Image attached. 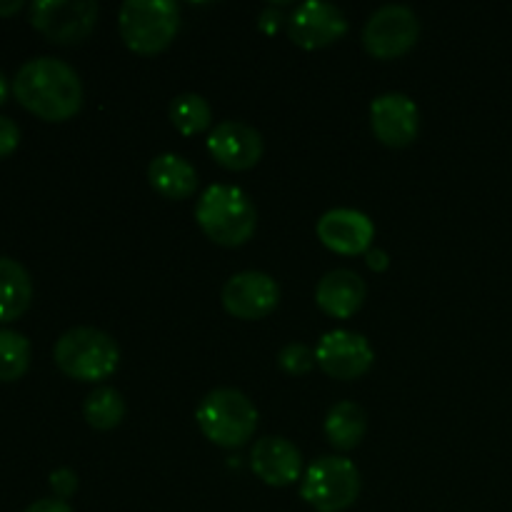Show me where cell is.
<instances>
[{"mask_svg":"<svg viewBox=\"0 0 512 512\" xmlns=\"http://www.w3.org/2000/svg\"><path fill=\"white\" fill-rule=\"evenodd\" d=\"M55 365L68 378L98 383L110 378L120 365V348L108 333L98 328H73L55 343Z\"/></svg>","mask_w":512,"mask_h":512,"instance_id":"3957f363","label":"cell"},{"mask_svg":"<svg viewBox=\"0 0 512 512\" xmlns=\"http://www.w3.org/2000/svg\"><path fill=\"white\" fill-rule=\"evenodd\" d=\"M20 143V128L10 118L0 115V160L8 158Z\"/></svg>","mask_w":512,"mask_h":512,"instance_id":"d4e9b609","label":"cell"},{"mask_svg":"<svg viewBox=\"0 0 512 512\" xmlns=\"http://www.w3.org/2000/svg\"><path fill=\"white\" fill-rule=\"evenodd\" d=\"M83 415L90 428L95 430H113L123 423L125 418V400L115 388L93 390L83 403Z\"/></svg>","mask_w":512,"mask_h":512,"instance_id":"ffe728a7","label":"cell"},{"mask_svg":"<svg viewBox=\"0 0 512 512\" xmlns=\"http://www.w3.org/2000/svg\"><path fill=\"white\" fill-rule=\"evenodd\" d=\"M368 265L373 270H385L388 268V255L383 250H373V253H368Z\"/></svg>","mask_w":512,"mask_h":512,"instance_id":"4316f807","label":"cell"},{"mask_svg":"<svg viewBox=\"0 0 512 512\" xmlns=\"http://www.w3.org/2000/svg\"><path fill=\"white\" fill-rule=\"evenodd\" d=\"M420 23L405 5H383L370 15L363 30V45L373 58L393 60L418 43Z\"/></svg>","mask_w":512,"mask_h":512,"instance_id":"ba28073f","label":"cell"},{"mask_svg":"<svg viewBox=\"0 0 512 512\" xmlns=\"http://www.w3.org/2000/svg\"><path fill=\"white\" fill-rule=\"evenodd\" d=\"M195 420L210 443L220 448H240L258 428V410L240 390L218 388L205 395Z\"/></svg>","mask_w":512,"mask_h":512,"instance_id":"277c9868","label":"cell"},{"mask_svg":"<svg viewBox=\"0 0 512 512\" xmlns=\"http://www.w3.org/2000/svg\"><path fill=\"white\" fill-rule=\"evenodd\" d=\"M280 303V288L270 275L245 270L233 275L223 288V308L233 318L260 320L273 313Z\"/></svg>","mask_w":512,"mask_h":512,"instance_id":"8fae6325","label":"cell"},{"mask_svg":"<svg viewBox=\"0 0 512 512\" xmlns=\"http://www.w3.org/2000/svg\"><path fill=\"white\" fill-rule=\"evenodd\" d=\"M13 95L25 110L48 123L73 118L83 105V83L68 63L58 58H33L13 78Z\"/></svg>","mask_w":512,"mask_h":512,"instance_id":"6da1fadb","label":"cell"},{"mask_svg":"<svg viewBox=\"0 0 512 512\" xmlns=\"http://www.w3.org/2000/svg\"><path fill=\"white\" fill-rule=\"evenodd\" d=\"M50 488L58 495V500H68L78 490V475L70 468H58L50 473Z\"/></svg>","mask_w":512,"mask_h":512,"instance_id":"cb8c5ba5","label":"cell"},{"mask_svg":"<svg viewBox=\"0 0 512 512\" xmlns=\"http://www.w3.org/2000/svg\"><path fill=\"white\" fill-rule=\"evenodd\" d=\"M30 368V343L25 335L0 328V383L20 380Z\"/></svg>","mask_w":512,"mask_h":512,"instance_id":"7402d4cb","label":"cell"},{"mask_svg":"<svg viewBox=\"0 0 512 512\" xmlns=\"http://www.w3.org/2000/svg\"><path fill=\"white\" fill-rule=\"evenodd\" d=\"M365 300V283L353 270H333L325 275L315 290V303L325 315L338 320L353 318Z\"/></svg>","mask_w":512,"mask_h":512,"instance_id":"2e32d148","label":"cell"},{"mask_svg":"<svg viewBox=\"0 0 512 512\" xmlns=\"http://www.w3.org/2000/svg\"><path fill=\"white\" fill-rule=\"evenodd\" d=\"M8 100V78L3 75V70H0V105Z\"/></svg>","mask_w":512,"mask_h":512,"instance_id":"f1b7e54d","label":"cell"},{"mask_svg":"<svg viewBox=\"0 0 512 512\" xmlns=\"http://www.w3.org/2000/svg\"><path fill=\"white\" fill-rule=\"evenodd\" d=\"M360 473L353 460L325 455L305 470L300 498L318 512H343L358 500Z\"/></svg>","mask_w":512,"mask_h":512,"instance_id":"8992f818","label":"cell"},{"mask_svg":"<svg viewBox=\"0 0 512 512\" xmlns=\"http://www.w3.org/2000/svg\"><path fill=\"white\" fill-rule=\"evenodd\" d=\"M278 365L288 375H305L313 370L315 365V353L303 343H290L285 345L278 353Z\"/></svg>","mask_w":512,"mask_h":512,"instance_id":"603a6c76","label":"cell"},{"mask_svg":"<svg viewBox=\"0 0 512 512\" xmlns=\"http://www.w3.org/2000/svg\"><path fill=\"white\" fill-rule=\"evenodd\" d=\"M25 512H73L65 500H58V498H45V500H35L33 505H28Z\"/></svg>","mask_w":512,"mask_h":512,"instance_id":"484cf974","label":"cell"},{"mask_svg":"<svg viewBox=\"0 0 512 512\" xmlns=\"http://www.w3.org/2000/svg\"><path fill=\"white\" fill-rule=\"evenodd\" d=\"M208 150L225 170H250L263 158V138L240 120H225L210 133Z\"/></svg>","mask_w":512,"mask_h":512,"instance_id":"4fadbf2b","label":"cell"},{"mask_svg":"<svg viewBox=\"0 0 512 512\" xmlns=\"http://www.w3.org/2000/svg\"><path fill=\"white\" fill-rule=\"evenodd\" d=\"M318 238L328 250L340 255H360L373 245V220L360 210L335 208L318 220Z\"/></svg>","mask_w":512,"mask_h":512,"instance_id":"5bb4252c","label":"cell"},{"mask_svg":"<svg viewBox=\"0 0 512 512\" xmlns=\"http://www.w3.org/2000/svg\"><path fill=\"white\" fill-rule=\"evenodd\" d=\"M348 33V20L338 5L310 0L298 5L288 18V35L295 45L305 50L328 48Z\"/></svg>","mask_w":512,"mask_h":512,"instance_id":"30bf717a","label":"cell"},{"mask_svg":"<svg viewBox=\"0 0 512 512\" xmlns=\"http://www.w3.org/2000/svg\"><path fill=\"white\" fill-rule=\"evenodd\" d=\"M370 125L375 138L388 148H405L418 138V105L405 93H385L370 103Z\"/></svg>","mask_w":512,"mask_h":512,"instance_id":"7c38bea8","label":"cell"},{"mask_svg":"<svg viewBox=\"0 0 512 512\" xmlns=\"http://www.w3.org/2000/svg\"><path fill=\"white\" fill-rule=\"evenodd\" d=\"M195 220L213 243L238 248L253 238L258 213L245 190L235 185H210L200 195Z\"/></svg>","mask_w":512,"mask_h":512,"instance_id":"7a4b0ae2","label":"cell"},{"mask_svg":"<svg viewBox=\"0 0 512 512\" xmlns=\"http://www.w3.org/2000/svg\"><path fill=\"white\" fill-rule=\"evenodd\" d=\"M120 38L133 53L155 55L168 48L180 28V8L173 0H128L120 8Z\"/></svg>","mask_w":512,"mask_h":512,"instance_id":"5b68a950","label":"cell"},{"mask_svg":"<svg viewBox=\"0 0 512 512\" xmlns=\"http://www.w3.org/2000/svg\"><path fill=\"white\" fill-rule=\"evenodd\" d=\"M23 8V0H0V15H15L18 10Z\"/></svg>","mask_w":512,"mask_h":512,"instance_id":"83f0119b","label":"cell"},{"mask_svg":"<svg viewBox=\"0 0 512 512\" xmlns=\"http://www.w3.org/2000/svg\"><path fill=\"white\" fill-rule=\"evenodd\" d=\"M250 468L265 485L288 488L300 478L303 455L290 440L268 435V438H260L250 450Z\"/></svg>","mask_w":512,"mask_h":512,"instance_id":"9a60e30c","label":"cell"},{"mask_svg":"<svg viewBox=\"0 0 512 512\" xmlns=\"http://www.w3.org/2000/svg\"><path fill=\"white\" fill-rule=\"evenodd\" d=\"M100 8L93 0H35L30 5V25L50 43H83L98 23Z\"/></svg>","mask_w":512,"mask_h":512,"instance_id":"52a82bcc","label":"cell"},{"mask_svg":"<svg viewBox=\"0 0 512 512\" xmlns=\"http://www.w3.org/2000/svg\"><path fill=\"white\" fill-rule=\"evenodd\" d=\"M33 300L30 275L18 260L0 255V323L18 320Z\"/></svg>","mask_w":512,"mask_h":512,"instance_id":"ac0fdd59","label":"cell"},{"mask_svg":"<svg viewBox=\"0 0 512 512\" xmlns=\"http://www.w3.org/2000/svg\"><path fill=\"white\" fill-rule=\"evenodd\" d=\"M375 355L365 335L350 330H330L320 338L315 363L335 380H358L373 365Z\"/></svg>","mask_w":512,"mask_h":512,"instance_id":"9c48e42d","label":"cell"},{"mask_svg":"<svg viewBox=\"0 0 512 512\" xmlns=\"http://www.w3.org/2000/svg\"><path fill=\"white\" fill-rule=\"evenodd\" d=\"M148 180L163 198L185 200L198 188V170L180 155L165 153L153 158L148 168Z\"/></svg>","mask_w":512,"mask_h":512,"instance_id":"e0dca14e","label":"cell"},{"mask_svg":"<svg viewBox=\"0 0 512 512\" xmlns=\"http://www.w3.org/2000/svg\"><path fill=\"white\" fill-rule=\"evenodd\" d=\"M365 430H368V415L358 403H350V400L333 405L325 418V438L335 450H343V453L363 443Z\"/></svg>","mask_w":512,"mask_h":512,"instance_id":"d6986e66","label":"cell"},{"mask_svg":"<svg viewBox=\"0 0 512 512\" xmlns=\"http://www.w3.org/2000/svg\"><path fill=\"white\" fill-rule=\"evenodd\" d=\"M170 120L183 135H198L213 123V110L208 100L198 93H183L170 103Z\"/></svg>","mask_w":512,"mask_h":512,"instance_id":"44dd1931","label":"cell"}]
</instances>
